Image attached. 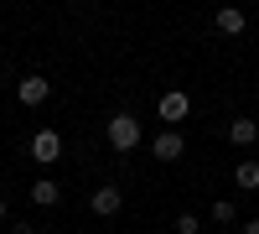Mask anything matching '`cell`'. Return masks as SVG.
I'll list each match as a JSON object with an SVG mask.
<instances>
[{
  "label": "cell",
  "mask_w": 259,
  "mask_h": 234,
  "mask_svg": "<svg viewBox=\"0 0 259 234\" xmlns=\"http://www.w3.org/2000/svg\"><path fill=\"white\" fill-rule=\"evenodd\" d=\"M233 182H239L244 193H259V161H239L233 166Z\"/></svg>",
  "instance_id": "30bf717a"
},
{
  "label": "cell",
  "mask_w": 259,
  "mask_h": 234,
  "mask_svg": "<svg viewBox=\"0 0 259 234\" xmlns=\"http://www.w3.org/2000/svg\"><path fill=\"white\" fill-rule=\"evenodd\" d=\"M244 234H259V219H249V224H244Z\"/></svg>",
  "instance_id": "5bb4252c"
},
{
  "label": "cell",
  "mask_w": 259,
  "mask_h": 234,
  "mask_svg": "<svg viewBox=\"0 0 259 234\" xmlns=\"http://www.w3.org/2000/svg\"><path fill=\"white\" fill-rule=\"evenodd\" d=\"M47 94H52V83L41 78V73L21 78V104H26V110H36V104H47Z\"/></svg>",
  "instance_id": "8992f818"
},
{
  "label": "cell",
  "mask_w": 259,
  "mask_h": 234,
  "mask_svg": "<svg viewBox=\"0 0 259 234\" xmlns=\"http://www.w3.org/2000/svg\"><path fill=\"white\" fill-rule=\"evenodd\" d=\"M0 219H6V198H0Z\"/></svg>",
  "instance_id": "9a60e30c"
},
{
  "label": "cell",
  "mask_w": 259,
  "mask_h": 234,
  "mask_svg": "<svg viewBox=\"0 0 259 234\" xmlns=\"http://www.w3.org/2000/svg\"><path fill=\"white\" fill-rule=\"evenodd\" d=\"M11 234H36V229H31V224H16V229H11Z\"/></svg>",
  "instance_id": "4fadbf2b"
},
{
  "label": "cell",
  "mask_w": 259,
  "mask_h": 234,
  "mask_svg": "<svg viewBox=\"0 0 259 234\" xmlns=\"http://www.w3.org/2000/svg\"><path fill=\"white\" fill-rule=\"evenodd\" d=\"M207 214H212V224H233V219H239V208H233L228 198H218V203L207 208Z\"/></svg>",
  "instance_id": "8fae6325"
},
{
  "label": "cell",
  "mask_w": 259,
  "mask_h": 234,
  "mask_svg": "<svg viewBox=\"0 0 259 234\" xmlns=\"http://www.w3.org/2000/svg\"><path fill=\"white\" fill-rule=\"evenodd\" d=\"M119 203H124V193H119L114 182H104V187H94V198H89V208H94L99 219H109V214H119Z\"/></svg>",
  "instance_id": "277c9868"
},
{
  "label": "cell",
  "mask_w": 259,
  "mask_h": 234,
  "mask_svg": "<svg viewBox=\"0 0 259 234\" xmlns=\"http://www.w3.org/2000/svg\"><path fill=\"white\" fill-rule=\"evenodd\" d=\"M57 198H62V187H57L52 177H41V182H31V203H36V208H52Z\"/></svg>",
  "instance_id": "ba28073f"
},
{
  "label": "cell",
  "mask_w": 259,
  "mask_h": 234,
  "mask_svg": "<svg viewBox=\"0 0 259 234\" xmlns=\"http://www.w3.org/2000/svg\"><path fill=\"white\" fill-rule=\"evenodd\" d=\"M177 234H202V219H197V214H182V219H177Z\"/></svg>",
  "instance_id": "7c38bea8"
},
{
  "label": "cell",
  "mask_w": 259,
  "mask_h": 234,
  "mask_svg": "<svg viewBox=\"0 0 259 234\" xmlns=\"http://www.w3.org/2000/svg\"><path fill=\"white\" fill-rule=\"evenodd\" d=\"M150 151H156V161H182L187 141H182V130H161L156 141H150Z\"/></svg>",
  "instance_id": "7a4b0ae2"
},
{
  "label": "cell",
  "mask_w": 259,
  "mask_h": 234,
  "mask_svg": "<svg viewBox=\"0 0 259 234\" xmlns=\"http://www.w3.org/2000/svg\"><path fill=\"white\" fill-rule=\"evenodd\" d=\"M187 110H192V99H187L182 89L161 94V120H166V125H182V120H187Z\"/></svg>",
  "instance_id": "5b68a950"
},
{
  "label": "cell",
  "mask_w": 259,
  "mask_h": 234,
  "mask_svg": "<svg viewBox=\"0 0 259 234\" xmlns=\"http://www.w3.org/2000/svg\"><path fill=\"white\" fill-rule=\"evenodd\" d=\"M31 156H36L41 166H52V161L62 156V136H57V130H36V136H31Z\"/></svg>",
  "instance_id": "3957f363"
},
{
  "label": "cell",
  "mask_w": 259,
  "mask_h": 234,
  "mask_svg": "<svg viewBox=\"0 0 259 234\" xmlns=\"http://www.w3.org/2000/svg\"><path fill=\"white\" fill-rule=\"evenodd\" d=\"M228 141H233V146H254V141H259V125H254V120H233V125H228Z\"/></svg>",
  "instance_id": "9c48e42d"
},
{
  "label": "cell",
  "mask_w": 259,
  "mask_h": 234,
  "mask_svg": "<svg viewBox=\"0 0 259 234\" xmlns=\"http://www.w3.org/2000/svg\"><path fill=\"white\" fill-rule=\"evenodd\" d=\"M104 136H109L114 151H135V146H140V120L135 115H114L109 125H104Z\"/></svg>",
  "instance_id": "6da1fadb"
},
{
  "label": "cell",
  "mask_w": 259,
  "mask_h": 234,
  "mask_svg": "<svg viewBox=\"0 0 259 234\" xmlns=\"http://www.w3.org/2000/svg\"><path fill=\"white\" fill-rule=\"evenodd\" d=\"M212 21H218V31H223V37H239V31H244V11H239V6H223Z\"/></svg>",
  "instance_id": "52a82bcc"
}]
</instances>
